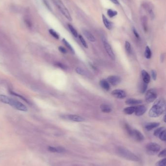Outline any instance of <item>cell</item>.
<instances>
[{"mask_svg":"<svg viewBox=\"0 0 166 166\" xmlns=\"http://www.w3.org/2000/svg\"><path fill=\"white\" fill-rule=\"evenodd\" d=\"M166 110V103L164 99H161L155 102L149 112V116L156 118L161 116Z\"/></svg>","mask_w":166,"mask_h":166,"instance_id":"cell-1","label":"cell"},{"mask_svg":"<svg viewBox=\"0 0 166 166\" xmlns=\"http://www.w3.org/2000/svg\"><path fill=\"white\" fill-rule=\"evenodd\" d=\"M0 101L3 103H6L11 105L16 109L22 111H27V108L26 106L19 102V101L11 98L7 96L4 95H0Z\"/></svg>","mask_w":166,"mask_h":166,"instance_id":"cell-2","label":"cell"},{"mask_svg":"<svg viewBox=\"0 0 166 166\" xmlns=\"http://www.w3.org/2000/svg\"><path fill=\"white\" fill-rule=\"evenodd\" d=\"M117 152L122 158L134 162H138L140 160L139 158L134 153L123 147H119L117 148Z\"/></svg>","mask_w":166,"mask_h":166,"instance_id":"cell-3","label":"cell"},{"mask_svg":"<svg viewBox=\"0 0 166 166\" xmlns=\"http://www.w3.org/2000/svg\"><path fill=\"white\" fill-rule=\"evenodd\" d=\"M52 1L64 17L69 21H72V17L69 11L61 0H52Z\"/></svg>","mask_w":166,"mask_h":166,"instance_id":"cell-4","label":"cell"},{"mask_svg":"<svg viewBox=\"0 0 166 166\" xmlns=\"http://www.w3.org/2000/svg\"><path fill=\"white\" fill-rule=\"evenodd\" d=\"M160 150V146L156 143H150L146 146V152L151 155H154L158 154Z\"/></svg>","mask_w":166,"mask_h":166,"instance_id":"cell-5","label":"cell"},{"mask_svg":"<svg viewBox=\"0 0 166 166\" xmlns=\"http://www.w3.org/2000/svg\"><path fill=\"white\" fill-rule=\"evenodd\" d=\"M145 101L147 103H151L154 101L157 98V93L155 90L152 89L148 90L145 95Z\"/></svg>","mask_w":166,"mask_h":166,"instance_id":"cell-6","label":"cell"},{"mask_svg":"<svg viewBox=\"0 0 166 166\" xmlns=\"http://www.w3.org/2000/svg\"><path fill=\"white\" fill-rule=\"evenodd\" d=\"M102 42H103V45H104V46L105 48V49L107 53L108 54L110 57L111 59L114 60L115 59V55L114 53V52L112 50L111 46H110L109 43L107 42V40L105 37H104V36L102 37Z\"/></svg>","mask_w":166,"mask_h":166,"instance_id":"cell-7","label":"cell"},{"mask_svg":"<svg viewBox=\"0 0 166 166\" xmlns=\"http://www.w3.org/2000/svg\"><path fill=\"white\" fill-rule=\"evenodd\" d=\"M120 77L116 75H111L107 78V81L113 85H116L121 82Z\"/></svg>","mask_w":166,"mask_h":166,"instance_id":"cell-8","label":"cell"},{"mask_svg":"<svg viewBox=\"0 0 166 166\" xmlns=\"http://www.w3.org/2000/svg\"><path fill=\"white\" fill-rule=\"evenodd\" d=\"M111 94L113 96L116 98L118 99H124L126 97V92L121 90H113Z\"/></svg>","mask_w":166,"mask_h":166,"instance_id":"cell-9","label":"cell"},{"mask_svg":"<svg viewBox=\"0 0 166 166\" xmlns=\"http://www.w3.org/2000/svg\"><path fill=\"white\" fill-rule=\"evenodd\" d=\"M132 136L138 141H141L144 139L143 135L139 131L137 130H133Z\"/></svg>","mask_w":166,"mask_h":166,"instance_id":"cell-10","label":"cell"},{"mask_svg":"<svg viewBox=\"0 0 166 166\" xmlns=\"http://www.w3.org/2000/svg\"><path fill=\"white\" fill-rule=\"evenodd\" d=\"M65 117L68 120L75 122H82L84 121V119L82 117L76 115H68L65 116Z\"/></svg>","mask_w":166,"mask_h":166,"instance_id":"cell-11","label":"cell"},{"mask_svg":"<svg viewBox=\"0 0 166 166\" xmlns=\"http://www.w3.org/2000/svg\"><path fill=\"white\" fill-rule=\"evenodd\" d=\"M146 111V108L144 105H139L135 107V114L137 116H141L143 115Z\"/></svg>","mask_w":166,"mask_h":166,"instance_id":"cell-12","label":"cell"},{"mask_svg":"<svg viewBox=\"0 0 166 166\" xmlns=\"http://www.w3.org/2000/svg\"><path fill=\"white\" fill-rule=\"evenodd\" d=\"M102 18L103 22L106 28L107 29H108V30H111L113 27V23L112 22H111L109 20H108L103 14L102 16Z\"/></svg>","mask_w":166,"mask_h":166,"instance_id":"cell-13","label":"cell"},{"mask_svg":"<svg viewBox=\"0 0 166 166\" xmlns=\"http://www.w3.org/2000/svg\"><path fill=\"white\" fill-rule=\"evenodd\" d=\"M82 32L85 37L89 41L91 42H95V38L94 37V36L89 31H88L86 29H83Z\"/></svg>","mask_w":166,"mask_h":166,"instance_id":"cell-14","label":"cell"},{"mask_svg":"<svg viewBox=\"0 0 166 166\" xmlns=\"http://www.w3.org/2000/svg\"><path fill=\"white\" fill-rule=\"evenodd\" d=\"M141 74L143 78V80L144 83L148 84L150 82L151 77L149 74L145 70H143L141 72Z\"/></svg>","mask_w":166,"mask_h":166,"instance_id":"cell-15","label":"cell"},{"mask_svg":"<svg viewBox=\"0 0 166 166\" xmlns=\"http://www.w3.org/2000/svg\"><path fill=\"white\" fill-rule=\"evenodd\" d=\"M142 101L140 100H137L133 98H129L126 100L125 101V103L127 105H136L141 103Z\"/></svg>","mask_w":166,"mask_h":166,"instance_id":"cell-16","label":"cell"},{"mask_svg":"<svg viewBox=\"0 0 166 166\" xmlns=\"http://www.w3.org/2000/svg\"><path fill=\"white\" fill-rule=\"evenodd\" d=\"M100 85L101 86L102 89L106 91H109L110 89V85L109 83V82L107 81V80L103 79L100 81Z\"/></svg>","mask_w":166,"mask_h":166,"instance_id":"cell-17","label":"cell"},{"mask_svg":"<svg viewBox=\"0 0 166 166\" xmlns=\"http://www.w3.org/2000/svg\"><path fill=\"white\" fill-rule=\"evenodd\" d=\"M160 125L159 123L158 122H152L149 123L145 125V128L147 131H151L154 128L157 127Z\"/></svg>","mask_w":166,"mask_h":166,"instance_id":"cell-18","label":"cell"},{"mask_svg":"<svg viewBox=\"0 0 166 166\" xmlns=\"http://www.w3.org/2000/svg\"><path fill=\"white\" fill-rule=\"evenodd\" d=\"M100 109L102 112L104 113H109L112 111V109L110 106L107 104H102L100 106Z\"/></svg>","mask_w":166,"mask_h":166,"instance_id":"cell-19","label":"cell"},{"mask_svg":"<svg viewBox=\"0 0 166 166\" xmlns=\"http://www.w3.org/2000/svg\"><path fill=\"white\" fill-rule=\"evenodd\" d=\"M135 109V106H130V107H127L126 108H124L123 110V111L125 114L127 115H132L133 114Z\"/></svg>","mask_w":166,"mask_h":166,"instance_id":"cell-20","label":"cell"},{"mask_svg":"<svg viewBox=\"0 0 166 166\" xmlns=\"http://www.w3.org/2000/svg\"><path fill=\"white\" fill-rule=\"evenodd\" d=\"M147 21H148L147 18L146 16H143L141 18L142 24L145 32H147L148 31V22Z\"/></svg>","mask_w":166,"mask_h":166,"instance_id":"cell-21","label":"cell"},{"mask_svg":"<svg viewBox=\"0 0 166 166\" xmlns=\"http://www.w3.org/2000/svg\"><path fill=\"white\" fill-rule=\"evenodd\" d=\"M145 56L147 59H150L152 57V52L149 46H147L145 49Z\"/></svg>","mask_w":166,"mask_h":166,"instance_id":"cell-22","label":"cell"},{"mask_svg":"<svg viewBox=\"0 0 166 166\" xmlns=\"http://www.w3.org/2000/svg\"><path fill=\"white\" fill-rule=\"evenodd\" d=\"M107 15H108V16L110 18H112L118 15V12L114 10L113 9H108V10H107Z\"/></svg>","mask_w":166,"mask_h":166,"instance_id":"cell-23","label":"cell"},{"mask_svg":"<svg viewBox=\"0 0 166 166\" xmlns=\"http://www.w3.org/2000/svg\"><path fill=\"white\" fill-rule=\"evenodd\" d=\"M62 42L64 43V44L66 46V47L67 48H68L69 49V50L73 54H75V51L74 50V49L73 48V47L71 46V45L69 44V43L68 42L65 38H63L62 40Z\"/></svg>","mask_w":166,"mask_h":166,"instance_id":"cell-24","label":"cell"},{"mask_svg":"<svg viewBox=\"0 0 166 166\" xmlns=\"http://www.w3.org/2000/svg\"><path fill=\"white\" fill-rule=\"evenodd\" d=\"M68 28H69V30L70 31V32H71V33L72 34V35L76 37H77L78 34H77V32L76 30L75 29V28L70 24H68Z\"/></svg>","mask_w":166,"mask_h":166,"instance_id":"cell-25","label":"cell"},{"mask_svg":"<svg viewBox=\"0 0 166 166\" xmlns=\"http://www.w3.org/2000/svg\"><path fill=\"white\" fill-rule=\"evenodd\" d=\"M76 73H77L81 75H87V72H85L83 69H82V68L77 67L76 69Z\"/></svg>","mask_w":166,"mask_h":166,"instance_id":"cell-26","label":"cell"},{"mask_svg":"<svg viewBox=\"0 0 166 166\" xmlns=\"http://www.w3.org/2000/svg\"><path fill=\"white\" fill-rule=\"evenodd\" d=\"M125 50L128 54H130L131 52V46L129 42L126 41L125 42Z\"/></svg>","mask_w":166,"mask_h":166,"instance_id":"cell-27","label":"cell"},{"mask_svg":"<svg viewBox=\"0 0 166 166\" xmlns=\"http://www.w3.org/2000/svg\"><path fill=\"white\" fill-rule=\"evenodd\" d=\"M49 32L51 36H52L54 38H55L57 40H58L60 38V36L58 35V34L53 29H50L49 30Z\"/></svg>","mask_w":166,"mask_h":166,"instance_id":"cell-28","label":"cell"},{"mask_svg":"<svg viewBox=\"0 0 166 166\" xmlns=\"http://www.w3.org/2000/svg\"><path fill=\"white\" fill-rule=\"evenodd\" d=\"M24 22L27 26L29 28H31L32 26V23L31 19L28 17H25L24 18Z\"/></svg>","mask_w":166,"mask_h":166,"instance_id":"cell-29","label":"cell"},{"mask_svg":"<svg viewBox=\"0 0 166 166\" xmlns=\"http://www.w3.org/2000/svg\"><path fill=\"white\" fill-rule=\"evenodd\" d=\"M159 139L162 140V141H165L166 140V130L164 129L163 130L160 134L159 135Z\"/></svg>","mask_w":166,"mask_h":166,"instance_id":"cell-30","label":"cell"},{"mask_svg":"<svg viewBox=\"0 0 166 166\" xmlns=\"http://www.w3.org/2000/svg\"><path fill=\"white\" fill-rule=\"evenodd\" d=\"M79 38H80V40L81 43V44H82V45L86 48H88V45L87 44V43L85 41V40H84V38L83 37V36H81V35H80L79 36Z\"/></svg>","mask_w":166,"mask_h":166,"instance_id":"cell-31","label":"cell"},{"mask_svg":"<svg viewBox=\"0 0 166 166\" xmlns=\"http://www.w3.org/2000/svg\"><path fill=\"white\" fill-rule=\"evenodd\" d=\"M165 129L164 127H160L157 130H155L154 132V135L156 136H157L160 134V133Z\"/></svg>","mask_w":166,"mask_h":166,"instance_id":"cell-32","label":"cell"},{"mask_svg":"<svg viewBox=\"0 0 166 166\" xmlns=\"http://www.w3.org/2000/svg\"><path fill=\"white\" fill-rule=\"evenodd\" d=\"M125 129H126L127 132V133H128V134L130 136H132L133 130L132 129V128L130 127V126L128 124H125Z\"/></svg>","mask_w":166,"mask_h":166,"instance_id":"cell-33","label":"cell"},{"mask_svg":"<svg viewBox=\"0 0 166 166\" xmlns=\"http://www.w3.org/2000/svg\"><path fill=\"white\" fill-rule=\"evenodd\" d=\"M166 158L161 159L157 164V166H166Z\"/></svg>","mask_w":166,"mask_h":166,"instance_id":"cell-34","label":"cell"},{"mask_svg":"<svg viewBox=\"0 0 166 166\" xmlns=\"http://www.w3.org/2000/svg\"><path fill=\"white\" fill-rule=\"evenodd\" d=\"M57 149V153H62L65 152V149L61 146H58V147H56Z\"/></svg>","mask_w":166,"mask_h":166,"instance_id":"cell-35","label":"cell"},{"mask_svg":"<svg viewBox=\"0 0 166 166\" xmlns=\"http://www.w3.org/2000/svg\"><path fill=\"white\" fill-rule=\"evenodd\" d=\"M48 150L51 153H57L56 147H53V146H48Z\"/></svg>","mask_w":166,"mask_h":166,"instance_id":"cell-36","label":"cell"},{"mask_svg":"<svg viewBox=\"0 0 166 166\" xmlns=\"http://www.w3.org/2000/svg\"><path fill=\"white\" fill-rule=\"evenodd\" d=\"M158 155V157H165L166 155V149H164L163 151H162L161 152H160Z\"/></svg>","mask_w":166,"mask_h":166,"instance_id":"cell-37","label":"cell"},{"mask_svg":"<svg viewBox=\"0 0 166 166\" xmlns=\"http://www.w3.org/2000/svg\"><path fill=\"white\" fill-rule=\"evenodd\" d=\"M147 86H148L147 84L144 83V84L141 87V93H143L146 91V90H147Z\"/></svg>","mask_w":166,"mask_h":166,"instance_id":"cell-38","label":"cell"},{"mask_svg":"<svg viewBox=\"0 0 166 166\" xmlns=\"http://www.w3.org/2000/svg\"><path fill=\"white\" fill-rule=\"evenodd\" d=\"M151 73H152V79L154 80H155L156 79H157V72H156V71L154 70H152L151 72Z\"/></svg>","mask_w":166,"mask_h":166,"instance_id":"cell-39","label":"cell"},{"mask_svg":"<svg viewBox=\"0 0 166 166\" xmlns=\"http://www.w3.org/2000/svg\"><path fill=\"white\" fill-rule=\"evenodd\" d=\"M58 50H59V51L61 53H62L63 54H66L67 53L66 49L64 47H63L62 46H60L59 47H58Z\"/></svg>","mask_w":166,"mask_h":166,"instance_id":"cell-40","label":"cell"},{"mask_svg":"<svg viewBox=\"0 0 166 166\" xmlns=\"http://www.w3.org/2000/svg\"><path fill=\"white\" fill-rule=\"evenodd\" d=\"M133 34L135 36L136 38H138V39H139V38H140V36H139V35L138 34V31H136V29H135V28H133Z\"/></svg>","mask_w":166,"mask_h":166,"instance_id":"cell-41","label":"cell"},{"mask_svg":"<svg viewBox=\"0 0 166 166\" xmlns=\"http://www.w3.org/2000/svg\"><path fill=\"white\" fill-rule=\"evenodd\" d=\"M11 94H12V95H15V96H18V97H19V98H21L22 99H23L24 101L25 102H27V103H28V102H27V101L26 100V99H25L24 98V97H22V96L19 95V94H16V93H14V92H11Z\"/></svg>","mask_w":166,"mask_h":166,"instance_id":"cell-42","label":"cell"},{"mask_svg":"<svg viewBox=\"0 0 166 166\" xmlns=\"http://www.w3.org/2000/svg\"><path fill=\"white\" fill-rule=\"evenodd\" d=\"M43 2L44 3V4L46 5V6H47V7L49 9H50V10H51V7H50V6L49 5V4L48 2L46 1V0H43Z\"/></svg>","mask_w":166,"mask_h":166,"instance_id":"cell-43","label":"cell"},{"mask_svg":"<svg viewBox=\"0 0 166 166\" xmlns=\"http://www.w3.org/2000/svg\"><path fill=\"white\" fill-rule=\"evenodd\" d=\"M110 1L115 4H119V2L118 0H110Z\"/></svg>","mask_w":166,"mask_h":166,"instance_id":"cell-44","label":"cell"},{"mask_svg":"<svg viewBox=\"0 0 166 166\" xmlns=\"http://www.w3.org/2000/svg\"><path fill=\"white\" fill-rule=\"evenodd\" d=\"M164 121L165 122H166V116L164 117Z\"/></svg>","mask_w":166,"mask_h":166,"instance_id":"cell-45","label":"cell"}]
</instances>
